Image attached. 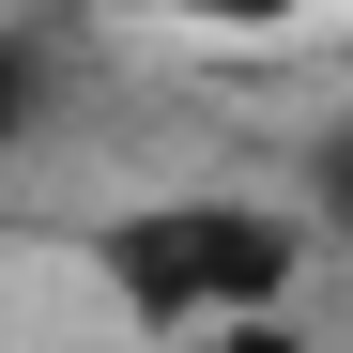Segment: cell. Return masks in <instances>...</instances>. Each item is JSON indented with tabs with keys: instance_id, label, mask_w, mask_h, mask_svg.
<instances>
[{
	"instance_id": "cell-2",
	"label": "cell",
	"mask_w": 353,
	"mask_h": 353,
	"mask_svg": "<svg viewBox=\"0 0 353 353\" xmlns=\"http://www.w3.org/2000/svg\"><path fill=\"white\" fill-rule=\"evenodd\" d=\"M307 215H323L338 246H353V108H338V123L307 139Z\"/></svg>"
},
{
	"instance_id": "cell-4",
	"label": "cell",
	"mask_w": 353,
	"mask_h": 353,
	"mask_svg": "<svg viewBox=\"0 0 353 353\" xmlns=\"http://www.w3.org/2000/svg\"><path fill=\"white\" fill-rule=\"evenodd\" d=\"M185 31H276V16H323V0H169Z\"/></svg>"
},
{
	"instance_id": "cell-1",
	"label": "cell",
	"mask_w": 353,
	"mask_h": 353,
	"mask_svg": "<svg viewBox=\"0 0 353 353\" xmlns=\"http://www.w3.org/2000/svg\"><path fill=\"white\" fill-rule=\"evenodd\" d=\"M92 276L123 292V323L154 338H215V323H292V276H307V230H292L276 200H123L92 230Z\"/></svg>"
},
{
	"instance_id": "cell-5",
	"label": "cell",
	"mask_w": 353,
	"mask_h": 353,
	"mask_svg": "<svg viewBox=\"0 0 353 353\" xmlns=\"http://www.w3.org/2000/svg\"><path fill=\"white\" fill-rule=\"evenodd\" d=\"M185 353H307L292 323H215V338H185Z\"/></svg>"
},
{
	"instance_id": "cell-3",
	"label": "cell",
	"mask_w": 353,
	"mask_h": 353,
	"mask_svg": "<svg viewBox=\"0 0 353 353\" xmlns=\"http://www.w3.org/2000/svg\"><path fill=\"white\" fill-rule=\"evenodd\" d=\"M31 108H46V46H31V31H0V169H16Z\"/></svg>"
}]
</instances>
